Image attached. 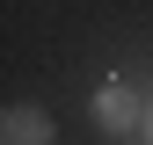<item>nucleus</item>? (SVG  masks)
<instances>
[{
    "label": "nucleus",
    "mask_w": 153,
    "mask_h": 145,
    "mask_svg": "<svg viewBox=\"0 0 153 145\" xmlns=\"http://www.w3.org/2000/svg\"><path fill=\"white\" fill-rule=\"evenodd\" d=\"M146 109L153 102H139V87H102V94H95V123H102L109 138H124V131H146Z\"/></svg>",
    "instance_id": "obj_1"
},
{
    "label": "nucleus",
    "mask_w": 153,
    "mask_h": 145,
    "mask_svg": "<svg viewBox=\"0 0 153 145\" xmlns=\"http://www.w3.org/2000/svg\"><path fill=\"white\" fill-rule=\"evenodd\" d=\"M0 145H59V123L36 102H15L7 116H0Z\"/></svg>",
    "instance_id": "obj_2"
},
{
    "label": "nucleus",
    "mask_w": 153,
    "mask_h": 145,
    "mask_svg": "<svg viewBox=\"0 0 153 145\" xmlns=\"http://www.w3.org/2000/svg\"><path fill=\"white\" fill-rule=\"evenodd\" d=\"M146 138H153V109H146Z\"/></svg>",
    "instance_id": "obj_3"
}]
</instances>
